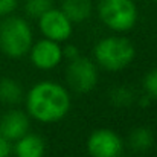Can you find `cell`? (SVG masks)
Returning a JSON list of instances; mask_svg holds the SVG:
<instances>
[{
  "label": "cell",
  "mask_w": 157,
  "mask_h": 157,
  "mask_svg": "<svg viewBox=\"0 0 157 157\" xmlns=\"http://www.w3.org/2000/svg\"><path fill=\"white\" fill-rule=\"evenodd\" d=\"M38 26L43 35L53 41H64L72 35V21L61 9L51 8L38 17Z\"/></svg>",
  "instance_id": "cell-7"
},
{
  "label": "cell",
  "mask_w": 157,
  "mask_h": 157,
  "mask_svg": "<svg viewBox=\"0 0 157 157\" xmlns=\"http://www.w3.org/2000/svg\"><path fill=\"white\" fill-rule=\"evenodd\" d=\"M122 148V139L108 128L93 131L87 139V151L92 157H119Z\"/></svg>",
  "instance_id": "cell-6"
},
{
  "label": "cell",
  "mask_w": 157,
  "mask_h": 157,
  "mask_svg": "<svg viewBox=\"0 0 157 157\" xmlns=\"http://www.w3.org/2000/svg\"><path fill=\"white\" fill-rule=\"evenodd\" d=\"M17 157H43L44 156V142L37 134H25L17 139L15 144Z\"/></svg>",
  "instance_id": "cell-10"
},
{
  "label": "cell",
  "mask_w": 157,
  "mask_h": 157,
  "mask_svg": "<svg viewBox=\"0 0 157 157\" xmlns=\"http://www.w3.org/2000/svg\"><path fill=\"white\" fill-rule=\"evenodd\" d=\"M63 56H67L69 59H75V58H78V56H79V51H78L75 46L69 44L67 48H64V49H63Z\"/></svg>",
  "instance_id": "cell-19"
},
{
  "label": "cell",
  "mask_w": 157,
  "mask_h": 157,
  "mask_svg": "<svg viewBox=\"0 0 157 157\" xmlns=\"http://www.w3.org/2000/svg\"><path fill=\"white\" fill-rule=\"evenodd\" d=\"M128 140H130V147L134 151H147L154 144V134L147 127H137L131 131Z\"/></svg>",
  "instance_id": "cell-12"
},
{
  "label": "cell",
  "mask_w": 157,
  "mask_h": 157,
  "mask_svg": "<svg viewBox=\"0 0 157 157\" xmlns=\"http://www.w3.org/2000/svg\"><path fill=\"white\" fill-rule=\"evenodd\" d=\"M31 59L32 63L43 70H49L56 67L61 59H63V49L59 48L58 41L53 40H41L37 44H34L32 52H31Z\"/></svg>",
  "instance_id": "cell-8"
},
{
  "label": "cell",
  "mask_w": 157,
  "mask_h": 157,
  "mask_svg": "<svg viewBox=\"0 0 157 157\" xmlns=\"http://www.w3.org/2000/svg\"><path fill=\"white\" fill-rule=\"evenodd\" d=\"M66 78L69 86L78 92V93H89L90 90L95 89L98 82V72L95 64L84 58L78 56L75 59H70V64L67 66L66 70Z\"/></svg>",
  "instance_id": "cell-5"
},
{
  "label": "cell",
  "mask_w": 157,
  "mask_h": 157,
  "mask_svg": "<svg viewBox=\"0 0 157 157\" xmlns=\"http://www.w3.org/2000/svg\"><path fill=\"white\" fill-rule=\"evenodd\" d=\"M29 119L23 111L12 110L3 114L0 119V134H3L8 140H17L28 133Z\"/></svg>",
  "instance_id": "cell-9"
},
{
  "label": "cell",
  "mask_w": 157,
  "mask_h": 157,
  "mask_svg": "<svg viewBox=\"0 0 157 157\" xmlns=\"http://www.w3.org/2000/svg\"><path fill=\"white\" fill-rule=\"evenodd\" d=\"M32 31L20 17H8L0 23V49L9 58H20L31 51Z\"/></svg>",
  "instance_id": "cell-2"
},
{
  "label": "cell",
  "mask_w": 157,
  "mask_h": 157,
  "mask_svg": "<svg viewBox=\"0 0 157 157\" xmlns=\"http://www.w3.org/2000/svg\"><path fill=\"white\" fill-rule=\"evenodd\" d=\"M26 108L35 121L52 124L61 121L69 113L70 95L63 86L44 81L29 90Z\"/></svg>",
  "instance_id": "cell-1"
},
{
  "label": "cell",
  "mask_w": 157,
  "mask_h": 157,
  "mask_svg": "<svg viewBox=\"0 0 157 157\" xmlns=\"http://www.w3.org/2000/svg\"><path fill=\"white\" fill-rule=\"evenodd\" d=\"M134 46L130 40L122 37L102 38L95 46L96 61L108 72H117L125 69L134 59Z\"/></svg>",
  "instance_id": "cell-3"
},
{
  "label": "cell",
  "mask_w": 157,
  "mask_h": 157,
  "mask_svg": "<svg viewBox=\"0 0 157 157\" xmlns=\"http://www.w3.org/2000/svg\"><path fill=\"white\" fill-rule=\"evenodd\" d=\"M144 87L147 90V93L151 96V98H156L157 99V69L156 70H151L145 79H144Z\"/></svg>",
  "instance_id": "cell-16"
},
{
  "label": "cell",
  "mask_w": 157,
  "mask_h": 157,
  "mask_svg": "<svg viewBox=\"0 0 157 157\" xmlns=\"http://www.w3.org/2000/svg\"><path fill=\"white\" fill-rule=\"evenodd\" d=\"M61 11L72 23H81L87 20L92 14L90 0H63Z\"/></svg>",
  "instance_id": "cell-11"
},
{
  "label": "cell",
  "mask_w": 157,
  "mask_h": 157,
  "mask_svg": "<svg viewBox=\"0 0 157 157\" xmlns=\"http://www.w3.org/2000/svg\"><path fill=\"white\" fill-rule=\"evenodd\" d=\"M98 14L107 28L117 32L130 31L137 21V8L133 0H101Z\"/></svg>",
  "instance_id": "cell-4"
},
{
  "label": "cell",
  "mask_w": 157,
  "mask_h": 157,
  "mask_svg": "<svg viewBox=\"0 0 157 157\" xmlns=\"http://www.w3.org/2000/svg\"><path fill=\"white\" fill-rule=\"evenodd\" d=\"M51 8H52V0H26V3H25L26 14L29 17H35V18L43 15Z\"/></svg>",
  "instance_id": "cell-14"
},
{
  "label": "cell",
  "mask_w": 157,
  "mask_h": 157,
  "mask_svg": "<svg viewBox=\"0 0 157 157\" xmlns=\"http://www.w3.org/2000/svg\"><path fill=\"white\" fill-rule=\"evenodd\" d=\"M133 101V92L127 87H117L111 90V102L116 107H127Z\"/></svg>",
  "instance_id": "cell-15"
},
{
  "label": "cell",
  "mask_w": 157,
  "mask_h": 157,
  "mask_svg": "<svg viewBox=\"0 0 157 157\" xmlns=\"http://www.w3.org/2000/svg\"><path fill=\"white\" fill-rule=\"evenodd\" d=\"M17 6V0H0V17L11 14Z\"/></svg>",
  "instance_id": "cell-17"
},
{
  "label": "cell",
  "mask_w": 157,
  "mask_h": 157,
  "mask_svg": "<svg viewBox=\"0 0 157 157\" xmlns=\"http://www.w3.org/2000/svg\"><path fill=\"white\" fill-rule=\"evenodd\" d=\"M119 157H122V156H119Z\"/></svg>",
  "instance_id": "cell-20"
},
{
  "label": "cell",
  "mask_w": 157,
  "mask_h": 157,
  "mask_svg": "<svg viewBox=\"0 0 157 157\" xmlns=\"http://www.w3.org/2000/svg\"><path fill=\"white\" fill-rule=\"evenodd\" d=\"M9 151H11L9 140H8L3 134H0V157H8Z\"/></svg>",
  "instance_id": "cell-18"
},
{
  "label": "cell",
  "mask_w": 157,
  "mask_h": 157,
  "mask_svg": "<svg viewBox=\"0 0 157 157\" xmlns=\"http://www.w3.org/2000/svg\"><path fill=\"white\" fill-rule=\"evenodd\" d=\"M21 86L11 78L0 79V101L5 104H17L21 99Z\"/></svg>",
  "instance_id": "cell-13"
}]
</instances>
